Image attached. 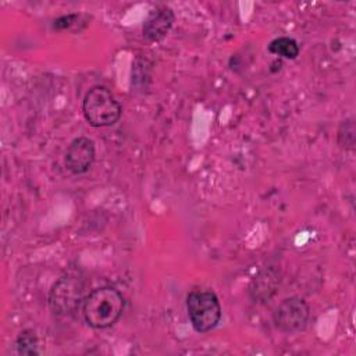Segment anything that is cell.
<instances>
[{"label":"cell","instance_id":"obj_1","mask_svg":"<svg viewBox=\"0 0 356 356\" xmlns=\"http://www.w3.org/2000/svg\"><path fill=\"white\" fill-rule=\"evenodd\" d=\"M122 293L111 286H100L85 296L82 314L89 327L95 330L108 328L118 321L124 312Z\"/></svg>","mask_w":356,"mask_h":356},{"label":"cell","instance_id":"obj_2","mask_svg":"<svg viewBox=\"0 0 356 356\" xmlns=\"http://www.w3.org/2000/svg\"><path fill=\"white\" fill-rule=\"evenodd\" d=\"M82 113L89 125L102 128L114 125L120 120L122 108L106 86L95 85L83 97Z\"/></svg>","mask_w":356,"mask_h":356},{"label":"cell","instance_id":"obj_3","mask_svg":"<svg viewBox=\"0 0 356 356\" xmlns=\"http://www.w3.org/2000/svg\"><path fill=\"white\" fill-rule=\"evenodd\" d=\"M186 312L196 332H209L221 320V305L217 295L207 289H193L186 296Z\"/></svg>","mask_w":356,"mask_h":356},{"label":"cell","instance_id":"obj_4","mask_svg":"<svg viewBox=\"0 0 356 356\" xmlns=\"http://www.w3.org/2000/svg\"><path fill=\"white\" fill-rule=\"evenodd\" d=\"M83 281L76 274L58 278L49 293V307L57 316H70L83 305Z\"/></svg>","mask_w":356,"mask_h":356},{"label":"cell","instance_id":"obj_5","mask_svg":"<svg viewBox=\"0 0 356 356\" xmlns=\"http://www.w3.org/2000/svg\"><path fill=\"white\" fill-rule=\"evenodd\" d=\"M310 317L309 305L299 296L284 299L274 312V324L282 332H299L307 325Z\"/></svg>","mask_w":356,"mask_h":356},{"label":"cell","instance_id":"obj_6","mask_svg":"<svg viewBox=\"0 0 356 356\" xmlns=\"http://www.w3.org/2000/svg\"><path fill=\"white\" fill-rule=\"evenodd\" d=\"M96 159V149L92 139L88 136L75 138L67 147L64 163L67 170L74 175H81L89 171Z\"/></svg>","mask_w":356,"mask_h":356},{"label":"cell","instance_id":"obj_7","mask_svg":"<svg viewBox=\"0 0 356 356\" xmlns=\"http://www.w3.org/2000/svg\"><path fill=\"white\" fill-rule=\"evenodd\" d=\"M174 19L175 15L170 7H159L150 11L142 28L143 36L150 42L161 40L170 32Z\"/></svg>","mask_w":356,"mask_h":356},{"label":"cell","instance_id":"obj_8","mask_svg":"<svg viewBox=\"0 0 356 356\" xmlns=\"http://www.w3.org/2000/svg\"><path fill=\"white\" fill-rule=\"evenodd\" d=\"M267 49L271 54H275V56H280V57H284L288 60H295L300 51L296 40L292 38H288V36L275 38L274 40L270 42Z\"/></svg>","mask_w":356,"mask_h":356},{"label":"cell","instance_id":"obj_9","mask_svg":"<svg viewBox=\"0 0 356 356\" xmlns=\"http://www.w3.org/2000/svg\"><path fill=\"white\" fill-rule=\"evenodd\" d=\"M15 348L19 355H39V339L33 330H24L15 339Z\"/></svg>","mask_w":356,"mask_h":356},{"label":"cell","instance_id":"obj_10","mask_svg":"<svg viewBox=\"0 0 356 356\" xmlns=\"http://www.w3.org/2000/svg\"><path fill=\"white\" fill-rule=\"evenodd\" d=\"M356 142V129H355V122L352 118H348L341 122L338 128V143L343 149L352 150L355 147Z\"/></svg>","mask_w":356,"mask_h":356},{"label":"cell","instance_id":"obj_11","mask_svg":"<svg viewBox=\"0 0 356 356\" xmlns=\"http://www.w3.org/2000/svg\"><path fill=\"white\" fill-rule=\"evenodd\" d=\"M256 280H259L260 282L257 281H253V286H252V292H254V299H266V298H270V293L268 291L273 293L275 289V277H270L268 273H261Z\"/></svg>","mask_w":356,"mask_h":356},{"label":"cell","instance_id":"obj_12","mask_svg":"<svg viewBox=\"0 0 356 356\" xmlns=\"http://www.w3.org/2000/svg\"><path fill=\"white\" fill-rule=\"evenodd\" d=\"M79 15H75V14H70V15H64V17H60L58 19L54 21V28L57 29H67L70 28L75 19H78Z\"/></svg>","mask_w":356,"mask_h":356}]
</instances>
